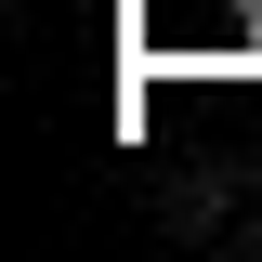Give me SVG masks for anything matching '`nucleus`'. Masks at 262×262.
<instances>
[{
	"mask_svg": "<svg viewBox=\"0 0 262 262\" xmlns=\"http://www.w3.org/2000/svg\"><path fill=\"white\" fill-rule=\"evenodd\" d=\"M223 13H236V27H249V39H262V0H223Z\"/></svg>",
	"mask_w": 262,
	"mask_h": 262,
	"instance_id": "nucleus-1",
	"label": "nucleus"
}]
</instances>
